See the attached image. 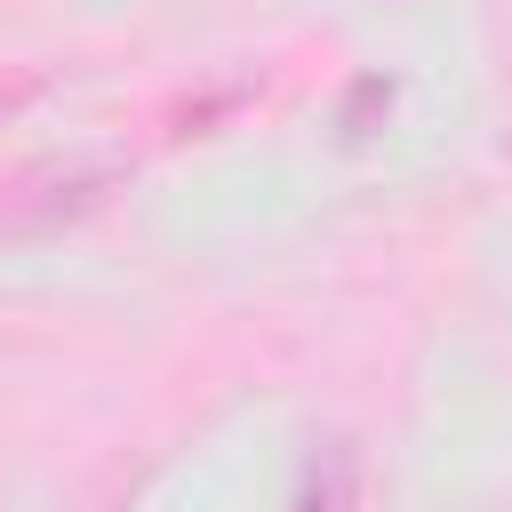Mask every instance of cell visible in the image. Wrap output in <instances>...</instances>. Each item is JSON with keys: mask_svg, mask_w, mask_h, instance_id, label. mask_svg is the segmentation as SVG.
I'll use <instances>...</instances> for the list:
<instances>
[{"mask_svg": "<svg viewBox=\"0 0 512 512\" xmlns=\"http://www.w3.org/2000/svg\"><path fill=\"white\" fill-rule=\"evenodd\" d=\"M120 184V160H72V168H40L8 208H0V224L8 232H56V224H72V216H88V208H104V192Z\"/></svg>", "mask_w": 512, "mask_h": 512, "instance_id": "cell-1", "label": "cell"}]
</instances>
